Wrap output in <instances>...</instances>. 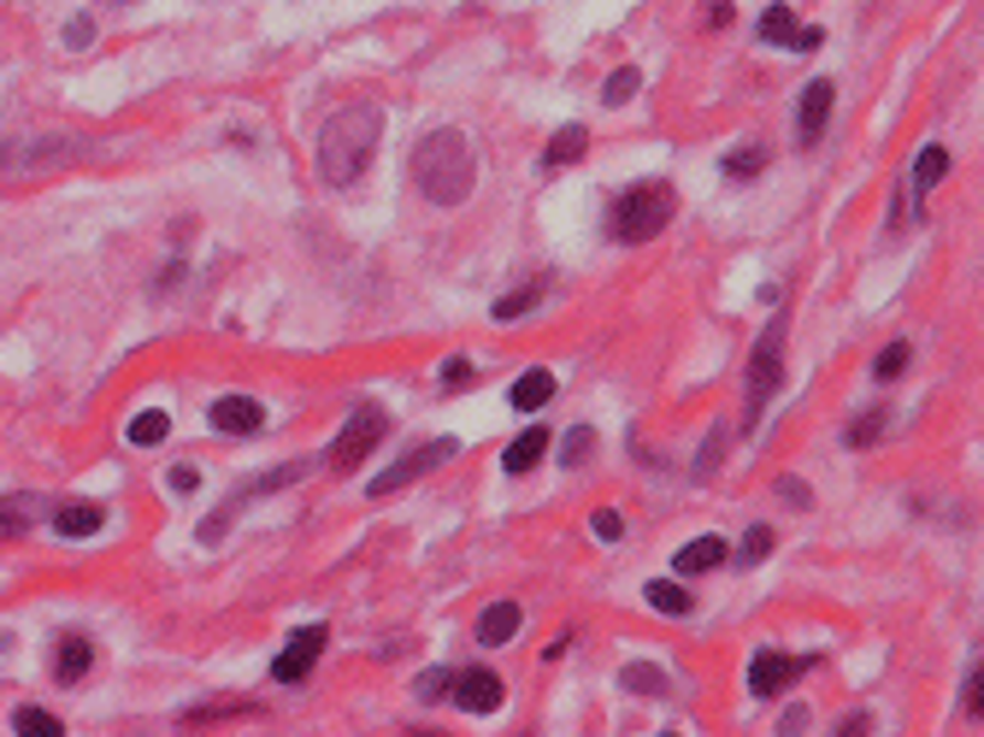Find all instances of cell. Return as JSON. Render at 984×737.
Wrapping results in <instances>:
<instances>
[{
	"instance_id": "cell-43",
	"label": "cell",
	"mask_w": 984,
	"mask_h": 737,
	"mask_svg": "<svg viewBox=\"0 0 984 737\" xmlns=\"http://www.w3.org/2000/svg\"><path fill=\"white\" fill-rule=\"evenodd\" d=\"M7 171H19V142H0V178Z\"/></svg>"
},
{
	"instance_id": "cell-7",
	"label": "cell",
	"mask_w": 984,
	"mask_h": 737,
	"mask_svg": "<svg viewBox=\"0 0 984 737\" xmlns=\"http://www.w3.org/2000/svg\"><path fill=\"white\" fill-rule=\"evenodd\" d=\"M324 643H331V631L324 626H296V638L278 649V661H271V679L278 684H307V673L319 666Z\"/></svg>"
},
{
	"instance_id": "cell-31",
	"label": "cell",
	"mask_w": 984,
	"mask_h": 737,
	"mask_svg": "<svg viewBox=\"0 0 984 737\" xmlns=\"http://www.w3.org/2000/svg\"><path fill=\"white\" fill-rule=\"evenodd\" d=\"M767 160H772V153L761 142L744 148V153H725V178H755V171H767Z\"/></svg>"
},
{
	"instance_id": "cell-22",
	"label": "cell",
	"mask_w": 984,
	"mask_h": 737,
	"mask_svg": "<svg viewBox=\"0 0 984 737\" xmlns=\"http://www.w3.org/2000/svg\"><path fill=\"white\" fill-rule=\"evenodd\" d=\"M543 296H548V278H531V284H520V289H513V296H502V301H495V319L507 324V319H525V313H537V307H543Z\"/></svg>"
},
{
	"instance_id": "cell-38",
	"label": "cell",
	"mask_w": 984,
	"mask_h": 737,
	"mask_svg": "<svg viewBox=\"0 0 984 737\" xmlns=\"http://www.w3.org/2000/svg\"><path fill=\"white\" fill-rule=\"evenodd\" d=\"M95 42V19H72L65 24V47H89Z\"/></svg>"
},
{
	"instance_id": "cell-2",
	"label": "cell",
	"mask_w": 984,
	"mask_h": 737,
	"mask_svg": "<svg viewBox=\"0 0 984 737\" xmlns=\"http://www.w3.org/2000/svg\"><path fill=\"white\" fill-rule=\"evenodd\" d=\"M472 148H466L460 130H430L419 148H413V183H419V195L430 207H460L466 195H472Z\"/></svg>"
},
{
	"instance_id": "cell-41",
	"label": "cell",
	"mask_w": 984,
	"mask_h": 737,
	"mask_svg": "<svg viewBox=\"0 0 984 737\" xmlns=\"http://www.w3.org/2000/svg\"><path fill=\"white\" fill-rule=\"evenodd\" d=\"M472 378V360H442V384L454 389V384H466Z\"/></svg>"
},
{
	"instance_id": "cell-42",
	"label": "cell",
	"mask_w": 984,
	"mask_h": 737,
	"mask_svg": "<svg viewBox=\"0 0 984 737\" xmlns=\"http://www.w3.org/2000/svg\"><path fill=\"white\" fill-rule=\"evenodd\" d=\"M707 24H714V30L731 24V0H707Z\"/></svg>"
},
{
	"instance_id": "cell-36",
	"label": "cell",
	"mask_w": 984,
	"mask_h": 737,
	"mask_svg": "<svg viewBox=\"0 0 984 737\" xmlns=\"http://www.w3.org/2000/svg\"><path fill=\"white\" fill-rule=\"evenodd\" d=\"M448 684H454V673H448V666H430V673L419 679V702H442Z\"/></svg>"
},
{
	"instance_id": "cell-29",
	"label": "cell",
	"mask_w": 984,
	"mask_h": 737,
	"mask_svg": "<svg viewBox=\"0 0 984 737\" xmlns=\"http://www.w3.org/2000/svg\"><path fill=\"white\" fill-rule=\"evenodd\" d=\"M908 360H913V342H890V349L873 360V378H878V384L902 378V372H908Z\"/></svg>"
},
{
	"instance_id": "cell-9",
	"label": "cell",
	"mask_w": 984,
	"mask_h": 737,
	"mask_svg": "<svg viewBox=\"0 0 984 737\" xmlns=\"http://www.w3.org/2000/svg\"><path fill=\"white\" fill-rule=\"evenodd\" d=\"M832 107H837V89H832L825 77L802 89V100H796V142H802V148H820L825 125H832Z\"/></svg>"
},
{
	"instance_id": "cell-34",
	"label": "cell",
	"mask_w": 984,
	"mask_h": 737,
	"mask_svg": "<svg viewBox=\"0 0 984 737\" xmlns=\"http://www.w3.org/2000/svg\"><path fill=\"white\" fill-rule=\"evenodd\" d=\"M625 691H643V696H661L666 691V679H661V666H625Z\"/></svg>"
},
{
	"instance_id": "cell-1",
	"label": "cell",
	"mask_w": 984,
	"mask_h": 737,
	"mask_svg": "<svg viewBox=\"0 0 984 737\" xmlns=\"http://www.w3.org/2000/svg\"><path fill=\"white\" fill-rule=\"evenodd\" d=\"M377 136H384V113H377L372 100L324 118V130H319V178L331 183V190L360 183L366 165H372V153H377Z\"/></svg>"
},
{
	"instance_id": "cell-20",
	"label": "cell",
	"mask_w": 984,
	"mask_h": 737,
	"mask_svg": "<svg viewBox=\"0 0 984 737\" xmlns=\"http://www.w3.org/2000/svg\"><path fill=\"white\" fill-rule=\"evenodd\" d=\"M555 402V372H543V366H531L520 384H513V407L520 414H537V407Z\"/></svg>"
},
{
	"instance_id": "cell-4",
	"label": "cell",
	"mask_w": 984,
	"mask_h": 737,
	"mask_svg": "<svg viewBox=\"0 0 984 737\" xmlns=\"http://www.w3.org/2000/svg\"><path fill=\"white\" fill-rule=\"evenodd\" d=\"M672 213H678V195H672V183H637V190H625L613 201V218H608V231H613V243H654L666 225H672Z\"/></svg>"
},
{
	"instance_id": "cell-37",
	"label": "cell",
	"mask_w": 984,
	"mask_h": 737,
	"mask_svg": "<svg viewBox=\"0 0 984 737\" xmlns=\"http://www.w3.org/2000/svg\"><path fill=\"white\" fill-rule=\"evenodd\" d=\"M590 531H596V537H601V543H619V537H625V520H619V513H613V508H601V513H596V520H590Z\"/></svg>"
},
{
	"instance_id": "cell-13",
	"label": "cell",
	"mask_w": 984,
	"mask_h": 737,
	"mask_svg": "<svg viewBox=\"0 0 984 737\" xmlns=\"http://www.w3.org/2000/svg\"><path fill=\"white\" fill-rule=\"evenodd\" d=\"M77 153H83L77 136H36V142H19V171H54Z\"/></svg>"
},
{
	"instance_id": "cell-26",
	"label": "cell",
	"mask_w": 984,
	"mask_h": 737,
	"mask_svg": "<svg viewBox=\"0 0 984 737\" xmlns=\"http://www.w3.org/2000/svg\"><path fill=\"white\" fill-rule=\"evenodd\" d=\"M12 731H19V737H65L60 719L47 708H30V702H24V708H12Z\"/></svg>"
},
{
	"instance_id": "cell-17",
	"label": "cell",
	"mask_w": 984,
	"mask_h": 737,
	"mask_svg": "<svg viewBox=\"0 0 984 737\" xmlns=\"http://www.w3.org/2000/svg\"><path fill=\"white\" fill-rule=\"evenodd\" d=\"M548 455V431H537V425H531V431H520L507 442V455H502V472L507 478H525L531 467H537V460Z\"/></svg>"
},
{
	"instance_id": "cell-30",
	"label": "cell",
	"mask_w": 984,
	"mask_h": 737,
	"mask_svg": "<svg viewBox=\"0 0 984 737\" xmlns=\"http://www.w3.org/2000/svg\"><path fill=\"white\" fill-rule=\"evenodd\" d=\"M637 89H643V72H637V65H625V72H613V77H608V89H601V107H625Z\"/></svg>"
},
{
	"instance_id": "cell-3",
	"label": "cell",
	"mask_w": 984,
	"mask_h": 737,
	"mask_svg": "<svg viewBox=\"0 0 984 737\" xmlns=\"http://www.w3.org/2000/svg\"><path fill=\"white\" fill-rule=\"evenodd\" d=\"M784 337H790L784 313H772V324L755 337V354H749V372H744V431L761 425L767 402L784 389Z\"/></svg>"
},
{
	"instance_id": "cell-33",
	"label": "cell",
	"mask_w": 984,
	"mask_h": 737,
	"mask_svg": "<svg viewBox=\"0 0 984 737\" xmlns=\"http://www.w3.org/2000/svg\"><path fill=\"white\" fill-rule=\"evenodd\" d=\"M772 555V525H749V537H744V548H737V560L744 567H755V560H767Z\"/></svg>"
},
{
	"instance_id": "cell-6",
	"label": "cell",
	"mask_w": 984,
	"mask_h": 737,
	"mask_svg": "<svg viewBox=\"0 0 984 737\" xmlns=\"http://www.w3.org/2000/svg\"><path fill=\"white\" fill-rule=\"evenodd\" d=\"M384 437H389V414H384V407H360V414L342 425V437L331 449V472H354Z\"/></svg>"
},
{
	"instance_id": "cell-32",
	"label": "cell",
	"mask_w": 984,
	"mask_h": 737,
	"mask_svg": "<svg viewBox=\"0 0 984 737\" xmlns=\"http://www.w3.org/2000/svg\"><path fill=\"white\" fill-rule=\"evenodd\" d=\"M725 442H731V425H714V431H707V442H702V455H696V478H707V472L719 467Z\"/></svg>"
},
{
	"instance_id": "cell-39",
	"label": "cell",
	"mask_w": 984,
	"mask_h": 737,
	"mask_svg": "<svg viewBox=\"0 0 984 737\" xmlns=\"http://www.w3.org/2000/svg\"><path fill=\"white\" fill-rule=\"evenodd\" d=\"M820 42H825V30H814V24H796V36H790V47H796V54H814Z\"/></svg>"
},
{
	"instance_id": "cell-21",
	"label": "cell",
	"mask_w": 984,
	"mask_h": 737,
	"mask_svg": "<svg viewBox=\"0 0 984 737\" xmlns=\"http://www.w3.org/2000/svg\"><path fill=\"white\" fill-rule=\"evenodd\" d=\"M584 142H590V130H584V125H566L555 142L543 148V160H537V165H543V178H548V171H560V165H573L578 153H584Z\"/></svg>"
},
{
	"instance_id": "cell-11",
	"label": "cell",
	"mask_w": 984,
	"mask_h": 737,
	"mask_svg": "<svg viewBox=\"0 0 984 737\" xmlns=\"http://www.w3.org/2000/svg\"><path fill=\"white\" fill-rule=\"evenodd\" d=\"M206 419H213L218 437H254V431L266 425V407L254 402V396H218Z\"/></svg>"
},
{
	"instance_id": "cell-14",
	"label": "cell",
	"mask_w": 984,
	"mask_h": 737,
	"mask_svg": "<svg viewBox=\"0 0 984 737\" xmlns=\"http://www.w3.org/2000/svg\"><path fill=\"white\" fill-rule=\"evenodd\" d=\"M725 560H731V543H725V537H696V543H684L678 555H672V573H678V578H696V573L725 567Z\"/></svg>"
},
{
	"instance_id": "cell-10",
	"label": "cell",
	"mask_w": 984,
	"mask_h": 737,
	"mask_svg": "<svg viewBox=\"0 0 984 737\" xmlns=\"http://www.w3.org/2000/svg\"><path fill=\"white\" fill-rule=\"evenodd\" d=\"M448 696H454V708H466V714H495L502 708V679L483 673V666H460L454 684H448Z\"/></svg>"
},
{
	"instance_id": "cell-35",
	"label": "cell",
	"mask_w": 984,
	"mask_h": 737,
	"mask_svg": "<svg viewBox=\"0 0 984 737\" xmlns=\"http://www.w3.org/2000/svg\"><path fill=\"white\" fill-rule=\"evenodd\" d=\"M772 495H779V502H790L796 513H807V508H814V495H807V484H802V478H779V484H772Z\"/></svg>"
},
{
	"instance_id": "cell-27",
	"label": "cell",
	"mask_w": 984,
	"mask_h": 737,
	"mask_svg": "<svg viewBox=\"0 0 984 737\" xmlns=\"http://www.w3.org/2000/svg\"><path fill=\"white\" fill-rule=\"evenodd\" d=\"M590 455H596V431H590V425H573V431L560 437V467H566V472H578Z\"/></svg>"
},
{
	"instance_id": "cell-16",
	"label": "cell",
	"mask_w": 984,
	"mask_h": 737,
	"mask_svg": "<svg viewBox=\"0 0 984 737\" xmlns=\"http://www.w3.org/2000/svg\"><path fill=\"white\" fill-rule=\"evenodd\" d=\"M520 620H525L520 602H490V608L478 613V643H483V649L513 643V638H520Z\"/></svg>"
},
{
	"instance_id": "cell-15",
	"label": "cell",
	"mask_w": 984,
	"mask_h": 737,
	"mask_svg": "<svg viewBox=\"0 0 984 737\" xmlns=\"http://www.w3.org/2000/svg\"><path fill=\"white\" fill-rule=\"evenodd\" d=\"M89 666H95V643L77 638V631H65V638L54 643V679L77 684V679H89Z\"/></svg>"
},
{
	"instance_id": "cell-28",
	"label": "cell",
	"mask_w": 984,
	"mask_h": 737,
	"mask_svg": "<svg viewBox=\"0 0 984 737\" xmlns=\"http://www.w3.org/2000/svg\"><path fill=\"white\" fill-rule=\"evenodd\" d=\"M755 36H761V42H790V36H796V12H790V7H767L761 24H755Z\"/></svg>"
},
{
	"instance_id": "cell-8",
	"label": "cell",
	"mask_w": 984,
	"mask_h": 737,
	"mask_svg": "<svg viewBox=\"0 0 984 737\" xmlns=\"http://www.w3.org/2000/svg\"><path fill=\"white\" fill-rule=\"evenodd\" d=\"M807 666H814V655H779V649H761V655L749 661V691L767 702V696H779L784 684H796Z\"/></svg>"
},
{
	"instance_id": "cell-19",
	"label": "cell",
	"mask_w": 984,
	"mask_h": 737,
	"mask_svg": "<svg viewBox=\"0 0 984 737\" xmlns=\"http://www.w3.org/2000/svg\"><path fill=\"white\" fill-rule=\"evenodd\" d=\"M100 525H107V513H100L95 502H65V508H54V531H60V537H95Z\"/></svg>"
},
{
	"instance_id": "cell-40",
	"label": "cell",
	"mask_w": 984,
	"mask_h": 737,
	"mask_svg": "<svg viewBox=\"0 0 984 737\" xmlns=\"http://www.w3.org/2000/svg\"><path fill=\"white\" fill-rule=\"evenodd\" d=\"M165 484L178 490V495H195V490H201V472H195V467H178V472L165 478Z\"/></svg>"
},
{
	"instance_id": "cell-18",
	"label": "cell",
	"mask_w": 984,
	"mask_h": 737,
	"mask_svg": "<svg viewBox=\"0 0 984 737\" xmlns=\"http://www.w3.org/2000/svg\"><path fill=\"white\" fill-rule=\"evenodd\" d=\"M943 178H949V148H938V142H926V148H920V160H913V178H908V190H913V195H920V201H926V195H931V190H938V183H943Z\"/></svg>"
},
{
	"instance_id": "cell-24",
	"label": "cell",
	"mask_w": 984,
	"mask_h": 737,
	"mask_svg": "<svg viewBox=\"0 0 984 737\" xmlns=\"http://www.w3.org/2000/svg\"><path fill=\"white\" fill-rule=\"evenodd\" d=\"M165 431H171V414H160V407H142V414L130 419V442H136V449H160Z\"/></svg>"
},
{
	"instance_id": "cell-44",
	"label": "cell",
	"mask_w": 984,
	"mask_h": 737,
	"mask_svg": "<svg viewBox=\"0 0 984 737\" xmlns=\"http://www.w3.org/2000/svg\"><path fill=\"white\" fill-rule=\"evenodd\" d=\"M807 726V708H790L784 719H779V731H802Z\"/></svg>"
},
{
	"instance_id": "cell-5",
	"label": "cell",
	"mask_w": 984,
	"mask_h": 737,
	"mask_svg": "<svg viewBox=\"0 0 984 737\" xmlns=\"http://www.w3.org/2000/svg\"><path fill=\"white\" fill-rule=\"evenodd\" d=\"M448 460H454V437H437V442H425V449H413L407 460H395L389 472H377L366 484V495H372V502H389V495H402L413 484V478L437 472V467H448Z\"/></svg>"
},
{
	"instance_id": "cell-25",
	"label": "cell",
	"mask_w": 984,
	"mask_h": 737,
	"mask_svg": "<svg viewBox=\"0 0 984 737\" xmlns=\"http://www.w3.org/2000/svg\"><path fill=\"white\" fill-rule=\"evenodd\" d=\"M885 425H890V414H885V407H867V414H855V419H849V431H843V442H849V449H873V442L885 437Z\"/></svg>"
},
{
	"instance_id": "cell-23",
	"label": "cell",
	"mask_w": 984,
	"mask_h": 737,
	"mask_svg": "<svg viewBox=\"0 0 984 737\" xmlns=\"http://www.w3.org/2000/svg\"><path fill=\"white\" fill-rule=\"evenodd\" d=\"M643 596H649V608H654V613H672V620L696 608V602H689V590L678 585V578H654V585H649Z\"/></svg>"
},
{
	"instance_id": "cell-12",
	"label": "cell",
	"mask_w": 984,
	"mask_h": 737,
	"mask_svg": "<svg viewBox=\"0 0 984 737\" xmlns=\"http://www.w3.org/2000/svg\"><path fill=\"white\" fill-rule=\"evenodd\" d=\"M42 513H47V495H36V490L0 495V543H7V537H30Z\"/></svg>"
}]
</instances>
